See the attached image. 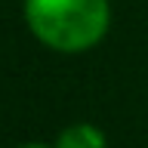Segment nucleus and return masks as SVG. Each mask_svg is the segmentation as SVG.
Masks as SVG:
<instances>
[{
	"label": "nucleus",
	"instance_id": "2",
	"mask_svg": "<svg viewBox=\"0 0 148 148\" xmlns=\"http://www.w3.org/2000/svg\"><path fill=\"white\" fill-rule=\"evenodd\" d=\"M53 148H108V142H105L99 127H92V123H74V127L59 133V142Z\"/></svg>",
	"mask_w": 148,
	"mask_h": 148
},
{
	"label": "nucleus",
	"instance_id": "3",
	"mask_svg": "<svg viewBox=\"0 0 148 148\" xmlns=\"http://www.w3.org/2000/svg\"><path fill=\"white\" fill-rule=\"evenodd\" d=\"M18 148H46V145H37V142H28V145H18Z\"/></svg>",
	"mask_w": 148,
	"mask_h": 148
},
{
	"label": "nucleus",
	"instance_id": "1",
	"mask_svg": "<svg viewBox=\"0 0 148 148\" xmlns=\"http://www.w3.org/2000/svg\"><path fill=\"white\" fill-rule=\"evenodd\" d=\"M108 0H25L31 34L56 53H83L108 31Z\"/></svg>",
	"mask_w": 148,
	"mask_h": 148
}]
</instances>
